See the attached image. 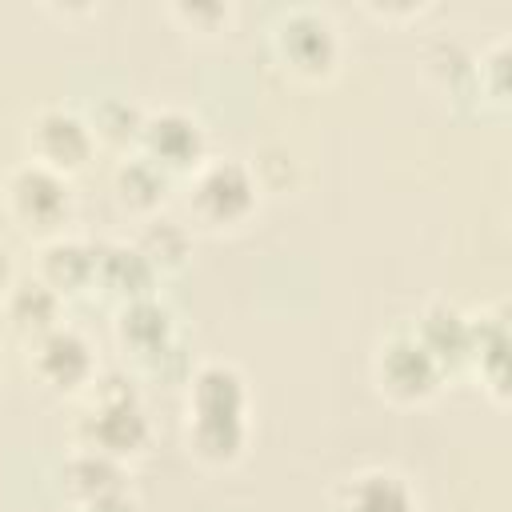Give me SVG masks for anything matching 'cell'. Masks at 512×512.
Wrapping results in <instances>:
<instances>
[{
  "mask_svg": "<svg viewBox=\"0 0 512 512\" xmlns=\"http://www.w3.org/2000/svg\"><path fill=\"white\" fill-rule=\"evenodd\" d=\"M192 400H196V428H192L196 452L212 456V460H232L240 440H244V384H240V376L224 364H208L196 372Z\"/></svg>",
  "mask_w": 512,
  "mask_h": 512,
  "instance_id": "6da1fadb",
  "label": "cell"
},
{
  "mask_svg": "<svg viewBox=\"0 0 512 512\" xmlns=\"http://www.w3.org/2000/svg\"><path fill=\"white\" fill-rule=\"evenodd\" d=\"M84 432H88V440L96 444V452L120 456V452H136V448L144 444L148 424H144V416H140L136 396H132L128 388H120V392H104V396H100L96 412L84 420Z\"/></svg>",
  "mask_w": 512,
  "mask_h": 512,
  "instance_id": "7a4b0ae2",
  "label": "cell"
},
{
  "mask_svg": "<svg viewBox=\"0 0 512 512\" xmlns=\"http://www.w3.org/2000/svg\"><path fill=\"white\" fill-rule=\"evenodd\" d=\"M8 192H12V208H16L28 224L48 228V224H56V220L68 212V184H64L52 168H44V164H24V168L12 176Z\"/></svg>",
  "mask_w": 512,
  "mask_h": 512,
  "instance_id": "3957f363",
  "label": "cell"
},
{
  "mask_svg": "<svg viewBox=\"0 0 512 512\" xmlns=\"http://www.w3.org/2000/svg\"><path fill=\"white\" fill-rule=\"evenodd\" d=\"M280 48L296 68L324 72L336 56V36H332V24L320 12L300 8V12H288L280 20Z\"/></svg>",
  "mask_w": 512,
  "mask_h": 512,
  "instance_id": "277c9868",
  "label": "cell"
},
{
  "mask_svg": "<svg viewBox=\"0 0 512 512\" xmlns=\"http://www.w3.org/2000/svg\"><path fill=\"white\" fill-rule=\"evenodd\" d=\"M380 376L396 396H424V392H432V384L440 376V364L416 336H396L384 348Z\"/></svg>",
  "mask_w": 512,
  "mask_h": 512,
  "instance_id": "5b68a950",
  "label": "cell"
},
{
  "mask_svg": "<svg viewBox=\"0 0 512 512\" xmlns=\"http://www.w3.org/2000/svg\"><path fill=\"white\" fill-rule=\"evenodd\" d=\"M32 132H36V152L44 156L40 164L52 168V172L56 168H76L92 152V132L72 112L48 108V112H40V120H36Z\"/></svg>",
  "mask_w": 512,
  "mask_h": 512,
  "instance_id": "8992f818",
  "label": "cell"
},
{
  "mask_svg": "<svg viewBox=\"0 0 512 512\" xmlns=\"http://www.w3.org/2000/svg\"><path fill=\"white\" fill-rule=\"evenodd\" d=\"M252 176L240 168V164H232V160H224V164H212L204 176H200V184H196V204H200V212L208 216V220H240L248 208H252Z\"/></svg>",
  "mask_w": 512,
  "mask_h": 512,
  "instance_id": "52a82bcc",
  "label": "cell"
},
{
  "mask_svg": "<svg viewBox=\"0 0 512 512\" xmlns=\"http://www.w3.org/2000/svg\"><path fill=\"white\" fill-rule=\"evenodd\" d=\"M140 136H144V148L156 164H188L200 156V144H204L196 120H188L180 112H160V116L144 120Z\"/></svg>",
  "mask_w": 512,
  "mask_h": 512,
  "instance_id": "ba28073f",
  "label": "cell"
},
{
  "mask_svg": "<svg viewBox=\"0 0 512 512\" xmlns=\"http://www.w3.org/2000/svg\"><path fill=\"white\" fill-rule=\"evenodd\" d=\"M36 368L56 388H72V384H80L92 372V356H88V344L72 328H52V332L40 336Z\"/></svg>",
  "mask_w": 512,
  "mask_h": 512,
  "instance_id": "9c48e42d",
  "label": "cell"
},
{
  "mask_svg": "<svg viewBox=\"0 0 512 512\" xmlns=\"http://www.w3.org/2000/svg\"><path fill=\"white\" fill-rule=\"evenodd\" d=\"M348 512H412V492L392 472H364L348 488Z\"/></svg>",
  "mask_w": 512,
  "mask_h": 512,
  "instance_id": "30bf717a",
  "label": "cell"
},
{
  "mask_svg": "<svg viewBox=\"0 0 512 512\" xmlns=\"http://www.w3.org/2000/svg\"><path fill=\"white\" fill-rule=\"evenodd\" d=\"M120 336H124L140 356L168 352V312H164L156 300L140 296V300H132V304L124 308V316H120Z\"/></svg>",
  "mask_w": 512,
  "mask_h": 512,
  "instance_id": "8fae6325",
  "label": "cell"
},
{
  "mask_svg": "<svg viewBox=\"0 0 512 512\" xmlns=\"http://www.w3.org/2000/svg\"><path fill=\"white\" fill-rule=\"evenodd\" d=\"M416 340L436 356V364H444V360H456V356H464L472 348V328L452 308H432L424 316Z\"/></svg>",
  "mask_w": 512,
  "mask_h": 512,
  "instance_id": "7c38bea8",
  "label": "cell"
},
{
  "mask_svg": "<svg viewBox=\"0 0 512 512\" xmlns=\"http://www.w3.org/2000/svg\"><path fill=\"white\" fill-rule=\"evenodd\" d=\"M96 252L76 244V240H64V244H52L44 252V276H48V288H80L96 276Z\"/></svg>",
  "mask_w": 512,
  "mask_h": 512,
  "instance_id": "4fadbf2b",
  "label": "cell"
},
{
  "mask_svg": "<svg viewBox=\"0 0 512 512\" xmlns=\"http://www.w3.org/2000/svg\"><path fill=\"white\" fill-rule=\"evenodd\" d=\"M96 272H104V280L120 292H128L132 300H140L152 284V264L140 248H108V256L96 260Z\"/></svg>",
  "mask_w": 512,
  "mask_h": 512,
  "instance_id": "5bb4252c",
  "label": "cell"
},
{
  "mask_svg": "<svg viewBox=\"0 0 512 512\" xmlns=\"http://www.w3.org/2000/svg\"><path fill=\"white\" fill-rule=\"evenodd\" d=\"M164 168L152 160V156H136V160H128V164H120V172H116V188H120V196L128 200V204H140V208H148V204H156L160 196H164Z\"/></svg>",
  "mask_w": 512,
  "mask_h": 512,
  "instance_id": "9a60e30c",
  "label": "cell"
},
{
  "mask_svg": "<svg viewBox=\"0 0 512 512\" xmlns=\"http://www.w3.org/2000/svg\"><path fill=\"white\" fill-rule=\"evenodd\" d=\"M12 320L20 328H32V332H52V320H56V292L48 284H20L16 296H12Z\"/></svg>",
  "mask_w": 512,
  "mask_h": 512,
  "instance_id": "2e32d148",
  "label": "cell"
},
{
  "mask_svg": "<svg viewBox=\"0 0 512 512\" xmlns=\"http://www.w3.org/2000/svg\"><path fill=\"white\" fill-rule=\"evenodd\" d=\"M64 476H68V488H76L84 500H92V496H100V492H112V488H120V480H116V468H112V460H108L104 452H88V456H76V460L64 468Z\"/></svg>",
  "mask_w": 512,
  "mask_h": 512,
  "instance_id": "e0dca14e",
  "label": "cell"
},
{
  "mask_svg": "<svg viewBox=\"0 0 512 512\" xmlns=\"http://www.w3.org/2000/svg\"><path fill=\"white\" fill-rule=\"evenodd\" d=\"M152 240H160V252H156L148 264H180V256H184V236H180L172 224L152 228Z\"/></svg>",
  "mask_w": 512,
  "mask_h": 512,
  "instance_id": "ac0fdd59",
  "label": "cell"
},
{
  "mask_svg": "<svg viewBox=\"0 0 512 512\" xmlns=\"http://www.w3.org/2000/svg\"><path fill=\"white\" fill-rule=\"evenodd\" d=\"M84 512H136V504L120 488H112V492H100V496L84 500Z\"/></svg>",
  "mask_w": 512,
  "mask_h": 512,
  "instance_id": "d6986e66",
  "label": "cell"
},
{
  "mask_svg": "<svg viewBox=\"0 0 512 512\" xmlns=\"http://www.w3.org/2000/svg\"><path fill=\"white\" fill-rule=\"evenodd\" d=\"M4 276H8V260H4V252H0V284H4Z\"/></svg>",
  "mask_w": 512,
  "mask_h": 512,
  "instance_id": "ffe728a7",
  "label": "cell"
}]
</instances>
